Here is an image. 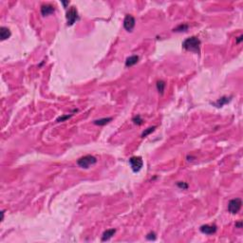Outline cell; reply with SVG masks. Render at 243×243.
<instances>
[{
	"label": "cell",
	"instance_id": "1",
	"mask_svg": "<svg viewBox=\"0 0 243 243\" xmlns=\"http://www.w3.org/2000/svg\"><path fill=\"white\" fill-rule=\"evenodd\" d=\"M182 48L188 51L200 53V40L196 36L188 37L182 42Z\"/></svg>",
	"mask_w": 243,
	"mask_h": 243
},
{
	"label": "cell",
	"instance_id": "19",
	"mask_svg": "<svg viewBox=\"0 0 243 243\" xmlns=\"http://www.w3.org/2000/svg\"><path fill=\"white\" fill-rule=\"evenodd\" d=\"M72 116V114H70V115H65V116H61V117H59V118H57V120H56V122L57 123H61V122H64V121H66V120H68V119H69L70 117Z\"/></svg>",
	"mask_w": 243,
	"mask_h": 243
},
{
	"label": "cell",
	"instance_id": "8",
	"mask_svg": "<svg viewBox=\"0 0 243 243\" xmlns=\"http://www.w3.org/2000/svg\"><path fill=\"white\" fill-rule=\"evenodd\" d=\"M55 12V8L50 4H46L41 7V13L43 16H48V15L53 13Z\"/></svg>",
	"mask_w": 243,
	"mask_h": 243
},
{
	"label": "cell",
	"instance_id": "20",
	"mask_svg": "<svg viewBox=\"0 0 243 243\" xmlns=\"http://www.w3.org/2000/svg\"><path fill=\"white\" fill-rule=\"evenodd\" d=\"M146 238H147V239H149V240H155V239H156V234L153 233V232H152V233H149V234H148L147 236H146Z\"/></svg>",
	"mask_w": 243,
	"mask_h": 243
},
{
	"label": "cell",
	"instance_id": "10",
	"mask_svg": "<svg viewBox=\"0 0 243 243\" xmlns=\"http://www.w3.org/2000/svg\"><path fill=\"white\" fill-rule=\"evenodd\" d=\"M116 233V230L115 229H108L106 231L104 232L103 236H102V241H106L108 239H110Z\"/></svg>",
	"mask_w": 243,
	"mask_h": 243
},
{
	"label": "cell",
	"instance_id": "3",
	"mask_svg": "<svg viewBox=\"0 0 243 243\" xmlns=\"http://www.w3.org/2000/svg\"><path fill=\"white\" fill-rule=\"evenodd\" d=\"M241 206H242V200L241 199L239 198H236V199H233L229 201L228 203V211L229 213L233 214V215H236L238 214L240 209H241Z\"/></svg>",
	"mask_w": 243,
	"mask_h": 243
},
{
	"label": "cell",
	"instance_id": "7",
	"mask_svg": "<svg viewBox=\"0 0 243 243\" xmlns=\"http://www.w3.org/2000/svg\"><path fill=\"white\" fill-rule=\"evenodd\" d=\"M200 232L202 234H213L217 232V226L216 225H209V224H205L200 226Z\"/></svg>",
	"mask_w": 243,
	"mask_h": 243
},
{
	"label": "cell",
	"instance_id": "2",
	"mask_svg": "<svg viewBox=\"0 0 243 243\" xmlns=\"http://www.w3.org/2000/svg\"><path fill=\"white\" fill-rule=\"evenodd\" d=\"M96 162H97V159L94 156H91V155L84 156L77 161L78 165L82 168H85V169L89 168L90 165H93V164H95Z\"/></svg>",
	"mask_w": 243,
	"mask_h": 243
},
{
	"label": "cell",
	"instance_id": "5",
	"mask_svg": "<svg viewBox=\"0 0 243 243\" xmlns=\"http://www.w3.org/2000/svg\"><path fill=\"white\" fill-rule=\"evenodd\" d=\"M129 163H130V166H131L133 172H135V173L139 172L144 165V161H143L142 158H141V157H137V156L131 157V158L129 159Z\"/></svg>",
	"mask_w": 243,
	"mask_h": 243
},
{
	"label": "cell",
	"instance_id": "15",
	"mask_svg": "<svg viewBox=\"0 0 243 243\" xmlns=\"http://www.w3.org/2000/svg\"><path fill=\"white\" fill-rule=\"evenodd\" d=\"M156 128H157V127H156V125H154V127H148L147 129H145V130L142 133V138H145V137H147V136L149 135L150 133H152Z\"/></svg>",
	"mask_w": 243,
	"mask_h": 243
},
{
	"label": "cell",
	"instance_id": "22",
	"mask_svg": "<svg viewBox=\"0 0 243 243\" xmlns=\"http://www.w3.org/2000/svg\"><path fill=\"white\" fill-rule=\"evenodd\" d=\"M242 39H243V36H242V35H240V36H239V37L237 39V43H238V44H239V43L242 41Z\"/></svg>",
	"mask_w": 243,
	"mask_h": 243
},
{
	"label": "cell",
	"instance_id": "9",
	"mask_svg": "<svg viewBox=\"0 0 243 243\" xmlns=\"http://www.w3.org/2000/svg\"><path fill=\"white\" fill-rule=\"evenodd\" d=\"M231 98H232V97H227V96L221 97L220 99H218L217 102H215V103H212V105L215 106H217V107H221V106H223L224 105L228 104L229 102L231 101Z\"/></svg>",
	"mask_w": 243,
	"mask_h": 243
},
{
	"label": "cell",
	"instance_id": "12",
	"mask_svg": "<svg viewBox=\"0 0 243 243\" xmlns=\"http://www.w3.org/2000/svg\"><path fill=\"white\" fill-rule=\"evenodd\" d=\"M139 61V56L138 55H132V56H129L127 61H125V66H127V68L128 67H132V66H134L136 65L137 63Z\"/></svg>",
	"mask_w": 243,
	"mask_h": 243
},
{
	"label": "cell",
	"instance_id": "14",
	"mask_svg": "<svg viewBox=\"0 0 243 243\" xmlns=\"http://www.w3.org/2000/svg\"><path fill=\"white\" fill-rule=\"evenodd\" d=\"M156 85H157V89H158L159 93L162 94L163 91H164V89H165V85H166L165 82H164V81H158V82H157Z\"/></svg>",
	"mask_w": 243,
	"mask_h": 243
},
{
	"label": "cell",
	"instance_id": "18",
	"mask_svg": "<svg viewBox=\"0 0 243 243\" xmlns=\"http://www.w3.org/2000/svg\"><path fill=\"white\" fill-rule=\"evenodd\" d=\"M187 29H188V26L185 25V24H183V25H179L176 29H174V31H184Z\"/></svg>",
	"mask_w": 243,
	"mask_h": 243
},
{
	"label": "cell",
	"instance_id": "6",
	"mask_svg": "<svg viewBox=\"0 0 243 243\" xmlns=\"http://www.w3.org/2000/svg\"><path fill=\"white\" fill-rule=\"evenodd\" d=\"M135 24H136V20L131 14L125 15L124 20H123V27L125 30H127V31H132L135 27Z\"/></svg>",
	"mask_w": 243,
	"mask_h": 243
},
{
	"label": "cell",
	"instance_id": "17",
	"mask_svg": "<svg viewBox=\"0 0 243 243\" xmlns=\"http://www.w3.org/2000/svg\"><path fill=\"white\" fill-rule=\"evenodd\" d=\"M177 186L179 188H181V189H182V190H185V189H187V188H188V184L186 182H177Z\"/></svg>",
	"mask_w": 243,
	"mask_h": 243
},
{
	"label": "cell",
	"instance_id": "23",
	"mask_svg": "<svg viewBox=\"0 0 243 243\" xmlns=\"http://www.w3.org/2000/svg\"><path fill=\"white\" fill-rule=\"evenodd\" d=\"M62 4H63V5H64V6L66 7L67 5H68V4H69V2H68V1H63V2H62Z\"/></svg>",
	"mask_w": 243,
	"mask_h": 243
},
{
	"label": "cell",
	"instance_id": "16",
	"mask_svg": "<svg viewBox=\"0 0 243 243\" xmlns=\"http://www.w3.org/2000/svg\"><path fill=\"white\" fill-rule=\"evenodd\" d=\"M133 123H134L135 124H138V125H141V124H143L144 123V120L141 118V116L140 115H137L135 117H133V119H132Z\"/></svg>",
	"mask_w": 243,
	"mask_h": 243
},
{
	"label": "cell",
	"instance_id": "4",
	"mask_svg": "<svg viewBox=\"0 0 243 243\" xmlns=\"http://www.w3.org/2000/svg\"><path fill=\"white\" fill-rule=\"evenodd\" d=\"M67 24L68 26H72L74 23L79 19V15H78V12L75 7H70L68 11L67 12Z\"/></svg>",
	"mask_w": 243,
	"mask_h": 243
},
{
	"label": "cell",
	"instance_id": "21",
	"mask_svg": "<svg viewBox=\"0 0 243 243\" xmlns=\"http://www.w3.org/2000/svg\"><path fill=\"white\" fill-rule=\"evenodd\" d=\"M236 227H237V228H242V221L241 220L238 221L236 223Z\"/></svg>",
	"mask_w": 243,
	"mask_h": 243
},
{
	"label": "cell",
	"instance_id": "11",
	"mask_svg": "<svg viewBox=\"0 0 243 243\" xmlns=\"http://www.w3.org/2000/svg\"><path fill=\"white\" fill-rule=\"evenodd\" d=\"M10 36H11V30L6 27H1V29H0V37H1V40L4 41Z\"/></svg>",
	"mask_w": 243,
	"mask_h": 243
},
{
	"label": "cell",
	"instance_id": "13",
	"mask_svg": "<svg viewBox=\"0 0 243 243\" xmlns=\"http://www.w3.org/2000/svg\"><path fill=\"white\" fill-rule=\"evenodd\" d=\"M112 121V118H103V119H99V120H95L93 122L94 124L96 125H106V123H108L109 122Z\"/></svg>",
	"mask_w": 243,
	"mask_h": 243
}]
</instances>
